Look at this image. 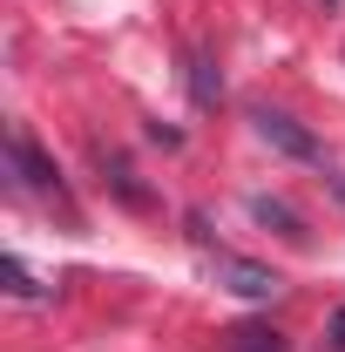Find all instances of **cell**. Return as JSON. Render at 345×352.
Returning <instances> with one entry per match:
<instances>
[{
	"mask_svg": "<svg viewBox=\"0 0 345 352\" xmlns=\"http://www.w3.org/2000/svg\"><path fill=\"white\" fill-rule=\"evenodd\" d=\"M210 271H216V285L223 292H237V298H278V271L271 264H251V258H237V251H210Z\"/></svg>",
	"mask_w": 345,
	"mask_h": 352,
	"instance_id": "obj_1",
	"label": "cell"
},
{
	"mask_svg": "<svg viewBox=\"0 0 345 352\" xmlns=\"http://www.w3.org/2000/svg\"><path fill=\"white\" fill-rule=\"evenodd\" d=\"M0 271H7V285H14V298H47V285H34V271H27L21 258H7Z\"/></svg>",
	"mask_w": 345,
	"mask_h": 352,
	"instance_id": "obj_7",
	"label": "cell"
},
{
	"mask_svg": "<svg viewBox=\"0 0 345 352\" xmlns=\"http://www.w3.org/2000/svg\"><path fill=\"white\" fill-rule=\"evenodd\" d=\"M14 163H21V176H27L34 190H61V183H54V163H47V156L27 142V135H14Z\"/></svg>",
	"mask_w": 345,
	"mask_h": 352,
	"instance_id": "obj_5",
	"label": "cell"
},
{
	"mask_svg": "<svg viewBox=\"0 0 345 352\" xmlns=\"http://www.w3.org/2000/svg\"><path fill=\"white\" fill-rule=\"evenodd\" d=\"M332 346L345 352V311H339V318H332Z\"/></svg>",
	"mask_w": 345,
	"mask_h": 352,
	"instance_id": "obj_8",
	"label": "cell"
},
{
	"mask_svg": "<svg viewBox=\"0 0 345 352\" xmlns=\"http://www.w3.org/2000/svg\"><path fill=\"white\" fill-rule=\"evenodd\" d=\"M251 129H258L264 142L278 149V156H291V163H318V156H325V149H318V135L298 129L285 109H251Z\"/></svg>",
	"mask_w": 345,
	"mask_h": 352,
	"instance_id": "obj_2",
	"label": "cell"
},
{
	"mask_svg": "<svg viewBox=\"0 0 345 352\" xmlns=\"http://www.w3.org/2000/svg\"><path fill=\"white\" fill-rule=\"evenodd\" d=\"M223 352H291V346H285V332H278V325L244 318V325H230V332H223Z\"/></svg>",
	"mask_w": 345,
	"mask_h": 352,
	"instance_id": "obj_3",
	"label": "cell"
},
{
	"mask_svg": "<svg viewBox=\"0 0 345 352\" xmlns=\"http://www.w3.org/2000/svg\"><path fill=\"white\" fill-rule=\"evenodd\" d=\"M251 217L264 223V230H278V237H291V244H304V223L291 204H278V197H251Z\"/></svg>",
	"mask_w": 345,
	"mask_h": 352,
	"instance_id": "obj_4",
	"label": "cell"
},
{
	"mask_svg": "<svg viewBox=\"0 0 345 352\" xmlns=\"http://www.w3.org/2000/svg\"><path fill=\"white\" fill-rule=\"evenodd\" d=\"M190 95H197V109H210L216 95H223V82H216L210 61H190Z\"/></svg>",
	"mask_w": 345,
	"mask_h": 352,
	"instance_id": "obj_6",
	"label": "cell"
},
{
	"mask_svg": "<svg viewBox=\"0 0 345 352\" xmlns=\"http://www.w3.org/2000/svg\"><path fill=\"white\" fill-rule=\"evenodd\" d=\"M339 197H345V176H339Z\"/></svg>",
	"mask_w": 345,
	"mask_h": 352,
	"instance_id": "obj_9",
	"label": "cell"
}]
</instances>
